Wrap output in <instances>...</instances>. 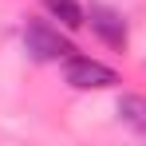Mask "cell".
I'll return each instance as SVG.
<instances>
[{"label": "cell", "mask_w": 146, "mask_h": 146, "mask_svg": "<svg viewBox=\"0 0 146 146\" xmlns=\"http://www.w3.org/2000/svg\"><path fill=\"white\" fill-rule=\"evenodd\" d=\"M63 79L75 91H107V87L119 83V71L99 63V59H87V55H71L67 67H63Z\"/></svg>", "instance_id": "obj_1"}, {"label": "cell", "mask_w": 146, "mask_h": 146, "mask_svg": "<svg viewBox=\"0 0 146 146\" xmlns=\"http://www.w3.org/2000/svg\"><path fill=\"white\" fill-rule=\"evenodd\" d=\"M24 48L32 51V59H44V63H55V59H71V40L59 36V28H48V24H28L24 28Z\"/></svg>", "instance_id": "obj_2"}, {"label": "cell", "mask_w": 146, "mask_h": 146, "mask_svg": "<svg viewBox=\"0 0 146 146\" xmlns=\"http://www.w3.org/2000/svg\"><path fill=\"white\" fill-rule=\"evenodd\" d=\"M87 24H91V32H95L107 48H115V51L126 48V24H122V16L115 12V8H107V4H91Z\"/></svg>", "instance_id": "obj_3"}, {"label": "cell", "mask_w": 146, "mask_h": 146, "mask_svg": "<svg viewBox=\"0 0 146 146\" xmlns=\"http://www.w3.org/2000/svg\"><path fill=\"white\" fill-rule=\"evenodd\" d=\"M51 20H59L63 28H83L87 24V12L79 8V0H44Z\"/></svg>", "instance_id": "obj_4"}, {"label": "cell", "mask_w": 146, "mask_h": 146, "mask_svg": "<svg viewBox=\"0 0 146 146\" xmlns=\"http://www.w3.org/2000/svg\"><path fill=\"white\" fill-rule=\"evenodd\" d=\"M119 119L126 122L130 130L146 134V99L142 95H122L119 99Z\"/></svg>", "instance_id": "obj_5"}]
</instances>
